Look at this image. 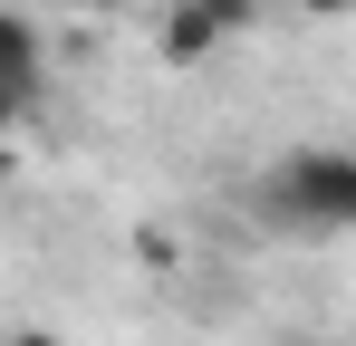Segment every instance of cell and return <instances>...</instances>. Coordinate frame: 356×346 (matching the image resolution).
I'll list each match as a JSON object with an SVG mask.
<instances>
[{
	"mask_svg": "<svg viewBox=\"0 0 356 346\" xmlns=\"http://www.w3.org/2000/svg\"><path fill=\"white\" fill-rule=\"evenodd\" d=\"M260 202L289 231H356V145H298L260 173Z\"/></svg>",
	"mask_w": 356,
	"mask_h": 346,
	"instance_id": "6da1fadb",
	"label": "cell"
},
{
	"mask_svg": "<svg viewBox=\"0 0 356 346\" xmlns=\"http://www.w3.org/2000/svg\"><path fill=\"white\" fill-rule=\"evenodd\" d=\"M154 49H164V67H212V58L232 49V29H222L202 0H164V19H154Z\"/></svg>",
	"mask_w": 356,
	"mask_h": 346,
	"instance_id": "3957f363",
	"label": "cell"
},
{
	"mask_svg": "<svg viewBox=\"0 0 356 346\" xmlns=\"http://www.w3.org/2000/svg\"><path fill=\"white\" fill-rule=\"evenodd\" d=\"M289 10H298V19H347L356 0H289Z\"/></svg>",
	"mask_w": 356,
	"mask_h": 346,
	"instance_id": "5b68a950",
	"label": "cell"
},
{
	"mask_svg": "<svg viewBox=\"0 0 356 346\" xmlns=\"http://www.w3.org/2000/svg\"><path fill=\"white\" fill-rule=\"evenodd\" d=\"M39 87H49V39H39V19L0 10V135L39 106Z\"/></svg>",
	"mask_w": 356,
	"mask_h": 346,
	"instance_id": "7a4b0ae2",
	"label": "cell"
},
{
	"mask_svg": "<svg viewBox=\"0 0 356 346\" xmlns=\"http://www.w3.org/2000/svg\"><path fill=\"white\" fill-rule=\"evenodd\" d=\"M202 10H212V19H222L232 39H241V29H250V19H260V0H202Z\"/></svg>",
	"mask_w": 356,
	"mask_h": 346,
	"instance_id": "277c9868",
	"label": "cell"
},
{
	"mask_svg": "<svg viewBox=\"0 0 356 346\" xmlns=\"http://www.w3.org/2000/svg\"><path fill=\"white\" fill-rule=\"evenodd\" d=\"M10 346H67L58 327H10Z\"/></svg>",
	"mask_w": 356,
	"mask_h": 346,
	"instance_id": "8992f818",
	"label": "cell"
}]
</instances>
